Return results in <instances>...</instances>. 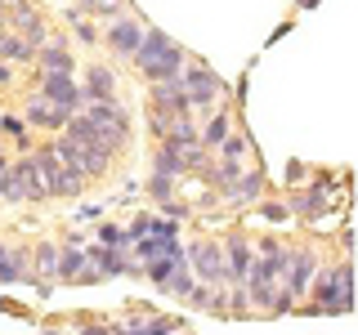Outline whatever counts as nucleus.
I'll list each match as a JSON object with an SVG mask.
<instances>
[{
  "mask_svg": "<svg viewBox=\"0 0 358 335\" xmlns=\"http://www.w3.org/2000/svg\"><path fill=\"white\" fill-rule=\"evenodd\" d=\"M300 313H313V318H341V313L354 308V260L341 255V260H318L313 268L309 295L296 304Z\"/></svg>",
  "mask_w": 358,
  "mask_h": 335,
  "instance_id": "nucleus-1",
  "label": "nucleus"
},
{
  "mask_svg": "<svg viewBox=\"0 0 358 335\" xmlns=\"http://www.w3.org/2000/svg\"><path fill=\"white\" fill-rule=\"evenodd\" d=\"M184 63H188V50H184V45H175L162 27H148V31H143L139 50H134V59H130V67L143 76V85L175 81V76L184 72Z\"/></svg>",
  "mask_w": 358,
  "mask_h": 335,
  "instance_id": "nucleus-2",
  "label": "nucleus"
},
{
  "mask_svg": "<svg viewBox=\"0 0 358 335\" xmlns=\"http://www.w3.org/2000/svg\"><path fill=\"white\" fill-rule=\"evenodd\" d=\"M179 85H184V94H188L193 117H197V112L206 117V112H215L220 103H229V85H224V76L210 63H201L197 54H188L184 72H179Z\"/></svg>",
  "mask_w": 358,
  "mask_h": 335,
  "instance_id": "nucleus-3",
  "label": "nucleus"
},
{
  "mask_svg": "<svg viewBox=\"0 0 358 335\" xmlns=\"http://www.w3.org/2000/svg\"><path fill=\"white\" fill-rule=\"evenodd\" d=\"M31 152H36V165H41V174H45L50 201H76L90 188V179L81 174V165L63 161V156L54 152V143H41V148H31Z\"/></svg>",
  "mask_w": 358,
  "mask_h": 335,
  "instance_id": "nucleus-4",
  "label": "nucleus"
},
{
  "mask_svg": "<svg viewBox=\"0 0 358 335\" xmlns=\"http://www.w3.org/2000/svg\"><path fill=\"white\" fill-rule=\"evenodd\" d=\"M143 31H148V22H143L134 9H121L117 18H108L103 27H99V45L112 54V63H130L134 50H139Z\"/></svg>",
  "mask_w": 358,
  "mask_h": 335,
  "instance_id": "nucleus-5",
  "label": "nucleus"
},
{
  "mask_svg": "<svg viewBox=\"0 0 358 335\" xmlns=\"http://www.w3.org/2000/svg\"><path fill=\"white\" fill-rule=\"evenodd\" d=\"M81 112L94 121L99 130H103V139H108L117 152L130 148V139H134V117H130V107L121 103V98H99V103H85Z\"/></svg>",
  "mask_w": 358,
  "mask_h": 335,
  "instance_id": "nucleus-6",
  "label": "nucleus"
},
{
  "mask_svg": "<svg viewBox=\"0 0 358 335\" xmlns=\"http://www.w3.org/2000/svg\"><path fill=\"white\" fill-rule=\"evenodd\" d=\"M188 255V268L201 286H229V264H224V246L215 237H197L184 246Z\"/></svg>",
  "mask_w": 358,
  "mask_h": 335,
  "instance_id": "nucleus-7",
  "label": "nucleus"
},
{
  "mask_svg": "<svg viewBox=\"0 0 358 335\" xmlns=\"http://www.w3.org/2000/svg\"><path fill=\"white\" fill-rule=\"evenodd\" d=\"M31 89H36L45 103H54L59 112H67V117H76V112L85 107V94H81V81H76V76H63V72H36V76H31Z\"/></svg>",
  "mask_w": 358,
  "mask_h": 335,
  "instance_id": "nucleus-8",
  "label": "nucleus"
},
{
  "mask_svg": "<svg viewBox=\"0 0 358 335\" xmlns=\"http://www.w3.org/2000/svg\"><path fill=\"white\" fill-rule=\"evenodd\" d=\"M322 251L318 246H291V260H287V273H282V290L291 299H305L309 295V282H313V268H318Z\"/></svg>",
  "mask_w": 358,
  "mask_h": 335,
  "instance_id": "nucleus-9",
  "label": "nucleus"
},
{
  "mask_svg": "<svg viewBox=\"0 0 358 335\" xmlns=\"http://www.w3.org/2000/svg\"><path fill=\"white\" fill-rule=\"evenodd\" d=\"M220 246H224V264H229V286H242L246 268H251V255H255V241L246 237V228H229L220 237Z\"/></svg>",
  "mask_w": 358,
  "mask_h": 335,
  "instance_id": "nucleus-10",
  "label": "nucleus"
},
{
  "mask_svg": "<svg viewBox=\"0 0 358 335\" xmlns=\"http://www.w3.org/2000/svg\"><path fill=\"white\" fill-rule=\"evenodd\" d=\"M117 67L103 63V59H90L81 67V94H85V103H99V98H117Z\"/></svg>",
  "mask_w": 358,
  "mask_h": 335,
  "instance_id": "nucleus-11",
  "label": "nucleus"
},
{
  "mask_svg": "<svg viewBox=\"0 0 358 335\" xmlns=\"http://www.w3.org/2000/svg\"><path fill=\"white\" fill-rule=\"evenodd\" d=\"M18 107H22L18 117H22V126H27V130H45V134H59V130L67 126V112H59L54 103H45V98L36 94V89H31V94L22 98Z\"/></svg>",
  "mask_w": 358,
  "mask_h": 335,
  "instance_id": "nucleus-12",
  "label": "nucleus"
},
{
  "mask_svg": "<svg viewBox=\"0 0 358 335\" xmlns=\"http://www.w3.org/2000/svg\"><path fill=\"white\" fill-rule=\"evenodd\" d=\"M31 67H36V72H63V76L81 72V67H76L72 45H67V36H50V40H45L41 50L31 54Z\"/></svg>",
  "mask_w": 358,
  "mask_h": 335,
  "instance_id": "nucleus-13",
  "label": "nucleus"
},
{
  "mask_svg": "<svg viewBox=\"0 0 358 335\" xmlns=\"http://www.w3.org/2000/svg\"><path fill=\"white\" fill-rule=\"evenodd\" d=\"M260 197H268V174L260 170V161H255V165H242V174L233 179V188L220 201H229V206H255Z\"/></svg>",
  "mask_w": 358,
  "mask_h": 335,
  "instance_id": "nucleus-14",
  "label": "nucleus"
},
{
  "mask_svg": "<svg viewBox=\"0 0 358 335\" xmlns=\"http://www.w3.org/2000/svg\"><path fill=\"white\" fill-rule=\"evenodd\" d=\"M9 170H14L18 179V188H22V201H50V188H45V174H41V165H36V152H18L14 161H9Z\"/></svg>",
  "mask_w": 358,
  "mask_h": 335,
  "instance_id": "nucleus-15",
  "label": "nucleus"
},
{
  "mask_svg": "<svg viewBox=\"0 0 358 335\" xmlns=\"http://www.w3.org/2000/svg\"><path fill=\"white\" fill-rule=\"evenodd\" d=\"M238 126V107L233 103H220L215 112H206V121H197V143L206 152H215L224 139H229V130Z\"/></svg>",
  "mask_w": 358,
  "mask_h": 335,
  "instance_id": "nucleus-16",
  "label": "nucleus"
},
{
  "mask_svg": "<svg viewBox=\"0 0 358 335\" xmlns=\"http://www.w3.org/2000/svg\"><path fill=\"white\" fill-rule=\"evenodd\" d=\"M81 273H85V241L72 232L67 241H59V268H54V282L76 286V282H81Z\"/></svg>",
  "mask_w": 358,
  "mask_h": 335,
  "instance_id": "nucleus-17",
  "label": "nucleus"
},
{
  "mask_svg": "<svg viewBox=\"0 0 358 335\" xmlns=\"http://www.w3.org/2000/svg\"><path fill=\"white\" fill-rule=\"evenodd\" d=\"M238 174H242V161H220V156H210V161L197 170V179H201V184H206L215 197H224V193H229V188H233V179H238Z\"/></svg>",
  "mask_w": 358,
  "mask_h": 335,
  "instance_id": "nucleus-18",
  "label": "nucleus"
},
{
  "mask_svg": "<svg viewBox=\"0 0 358 335\" xmlns=\"http://www.w3.org/2000/svg\"><path fill=\"white\" fill-rule=\"evenodd\" d=\"M251 148H255V139H251V134H246L242 126H233V130H229V139H224V143H220V148L210 152V156H220V161H242V165H246Z\"/></svg>",
  "mask_w": 358,
  "mask_h": 335,
  "instance_id": "nucleus-19",
  "label": "nucleus"
},
{
  "mask_svg": "<svg viewBox=\"0 0 358 335\" xmlns=\"http://www.w3.org/2000/svg\"><path fill=\"white\" fill-rule=\"evenodd\" d=\"M27 273H31V264H27V246H9L5 264H0V286H18V282H27Z\"/></svg>",
  "mask_w": 358,
  "mask_h": 335,
  "instance_id": "nucleus-20",
  "label": "nucleus"
},
{
  "mask_svg": "<svg viewBox=\"0 0 358 335\" xmlns=\"http://www.w3.org/2000/svg\"><path fill=\"white\" fill-rule=\"evenodd\" d=\"M193 286H197V277H193V268H188V260H184V264H175L171 273H166V282L157 286V290H162V295H171V299H179V304H184V295H188V290H193Z\"/></svg>",
  "mask_w": 358,
  "mask_h": 335,
  "instance_id": "nucleus-21",
  "label": "nucleus"
},
{
  "mask_svg": "<svg viewBox=\"0 0 358 335\" xmlns=\"http://www.w3.org/2000/svg\"><path fill=\"white\" fill-rule=\"evenodd\" d=\"M31 54H36V50H31L18 31H9V27L0 31V63H14L18 67V63H31Z\"/></svg>",
  "mask_w": 358,
  "mask_h": 335,
  "instance_id": "nucleus-22",
  "label": "nucleus"
},
{
  "mask_svg": "<svg viewBox=\"0 0 358 335\" xmlns=\"http://www.w3.org/2000/svg\"><path fill=\"white\" fill-rule=\"evenodd\" d=\"M67 27H72V36H76V45H85V50H94L99 45V27H94V18H85L81 9H67Z\"/></svg>",
  "mask_w": 358,
  "mask_h": 335,
  "instance_id": "nucleus-23",
  "label": "nucleus"
},
{
  "mask_svg": "<svg viewBox=\"0 0 358 335\" xmlns=\"http://www.w3.org/2000/svg\"><path fill=\"white\" fill-rule=\"evenodd\" d=\"M152 174H171V179H179V184H184V161H179V152H171V148H162V143H157L152 148Z\"/></svg>",
  "mask_w": 358,
  "mask_h": 335,
  "instance_id": "nucleus-24",
  "label": "nucleus"
},
{
  "mask_svg": "<svg viewBox=\"0 0 358 335\" xmlns=\"http://www.w3.org/2000/svg\"><path fill=\"white\" fill-rule=\"evenodd\" d=\"M14 139V148L18 152H27V148H36V143H31V134H27V126H22V117H14V112H0V139Z\"/></svg>",
  "mask_w": 358,
  "mask_h": 335,
  "instance_id": "nucleus-25",
  "label": "nucleus"
},
{
  "mask_svg": "<svg viewBox=\"0 0 358 335\" xmlns=\"http://www.w3.org/2000/svg\"><path fill=\"white\" fill-rule=\"evenodd\" d=\"M175 197H179V179L148 174V201H152V206H166V201H175Z\"/></svg>",
  "mask_w": 358,
  "mask_h": 335,
  "instance_id": "nucleus-26",
  "label": "nucleus"
},
{
  "mask_svg": "<svg viewBox=\"0 0 358 335\" xmlns=\"http://www.w3.org/2000/svg\"><path fill=\"white\" fill-rule=\"evenodd\" d=\"M255 215H260L264 223H291V210L282 197H260L255 201Z\"/></svg>",
  "mask_w": 358,
  "mask_h": 335,
  "instance_id": "nucleus-27",
  "label": "nucleus"
},
{
  "mask_svg": "<svg viewBox=\"0 0 358 335\" xmlns=\"http://www.w3.org/2000/svg\"><path fill=\"white\" fill-rule=\"evenodd\" d=\"M99 246H112V251H130V237L121 223H99Z\"/></svg>",
  "mask_w": 358,
  "mask_h": 335,
  "instance_id": "nucleus-28",
  "label": "nucleus"
},
{
  "mask_svg": "<svg viewBox=\"0 0 358 335\" xmlns=\"http://www.w3.org/2000/svg\"><path fill=\"white\" fill-rule=\"evenodd\" d=\"M0 201L5 206H22V188H18L14 170H0Z\"/></svg>",
  "mask_w": 358,
  "mask_h": 335,
  "instance_id": "nucleus-29",
  "label": "nucleus"
},
{
  "mask_svg": "<svg viewBox=\"0 0 358 335\" xmlns=\"http://www.w3.org/2000/svg\"><path fill=\"white\" fill-rule=\"evenodd\" d=\"M282 174H287V179H282L287 188H300V184H305V174H309V165H305V161H287Z\"/></svg>",
  "mask_w": 358,
  "mask_h": 335,
  "instance_id": "nucleus-30",
  "label": "nucleus"
},
{
  "mask_svg": "<svg viewBox=\"0 0 358 335\" xmlns=\"http://www.w3.org/2000/svg\"><path fill=\"white\" fill-rule=\"evenodd\" d=\"M76 335H112V322H85L76 327Z\"/></svg>",
  "mask_w": 358,
  "mask_h": 335,
  "instance_id": "nucleus-31",
  "label": "nucleus"
},
{
  "mask_svg": "<svg viewBox=\"0 0 358 335\" xmlns=\"http://www.w3.org/2000/svg\"><path fill=\"white\" fill-rule=\"evenodd\" d=\"M18 85V72H14V63H0V89H14Z\"/></svg>",
  "mask_w": 358,
  "mask_h": 335,
  "instance_id": "nucleus-32",
  "label": "nucleus"
},
{
  "mask_svg": "<svg viewBox=\"0 0 358 335\" xmlns=\"http://www.w3.org/2000/svg\"><path fill=\"white\" fill-rule=\"evenodd\" d=\"M18 5V0H0V18H5V9H14Z\"/></svg>",
  "mask_w": 358,
  "mask_h": 335,
  "instance_id": "nucleus-33",
  "label": "nucleus"
},
{
  "mask_svg": "<svg viewBox=\"0 0 358 335\" xmlns=\"http://www.w3.org/2000/svg\"><path fill=\"white\" fill-rule=\"evenodd\" d=\"M0 31H5V18H0Z\"/></svg>",
  "mask_w": 358,
  "mask_h": 335,
  "instance_id": "nucleus-34",
  "label": "nucleus"
},
{
  "mask_svg": "<svg viewBox=\"0 0 358 335\" xmlns=\"http://www.w3.org/2000/svg\"><path fill=\"white\" fill-rule=\"evenodd\" d=\"M45 335H59V331H45Z\"/></svg>",
  "mask_w": 358,
  "mask_h": 335,
  "instance_id": "nucleus-35",
  "label": "nucleus"
},
{
  "mask_svg": "<svg viewBox=\"0 0 358 335\" xmlns=\"http://www.w3.org/2000/svg\"><path fill=\"white\" fill-rule=\"evenodd\" d=\"M81 5H85V0H81Z\"/></svg>",
  "mask_w": 358,
  "mask_h": 335,
  "instance_id": "nucleus-36",
  "label": "nucleus"
}]
</instances>
